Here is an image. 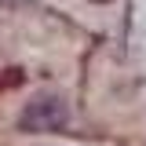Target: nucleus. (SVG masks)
<instances>
[{
  "instance_id": "nucleus-1",
  "label": "nucleus",
  "mask_w": 146,
  "mask_h": 146,
  "mask_svg": "<svg viewBox=\"0 0 146 146\" xmlns=\"http://www.w3.org/2000/svg\"><path fill=\"white\" fill-rule=\"evenodd\" d=\"M62 124H66L62 99H40L22 113V128H29V131H58Z\"/></svg>"
}]
</instances>
